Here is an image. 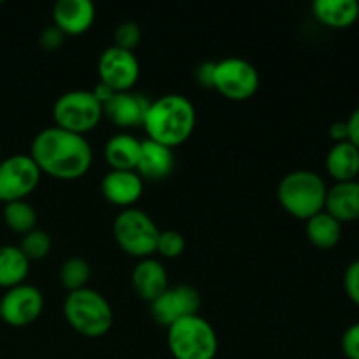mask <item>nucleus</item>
Listing matches in <instances>:
<instances>
[{"mask_svg":"<svg viewBox=\"0 0 359 359\" xmlns=\"http://www.w3.org/2000/svg\"><path fill=\"white\" fill-rule=\"evenodd\" d=\"M30 158L41 174L60 181H74L88 174L93 163V151L86 137L49 126L34 137Z\"/></svg>","mask_w":359,"mask_h":359,"instance_id":"f257e3e1","label":"nucleus"},{"mask_svg":"<svg viewBox=\"0 0 359 359\" xmlns=\"http://www.w3.org/2000/svg\"><path fill=\"white\" fill-rule=\"evenodd\" d=\"M196 126L195 105L179 93H168L149 104L142 128L147 139L170 149L182 146L193 135Z\"/></svg>","mask_w":359,"mask_h":359,"instance_id":"f03ea898","label":"nucleus"},{"mask_svg":"<svg viewBox=\"0 0 359 359\" xmlns=\"http://www.w3.org/2000/svg\"><path fill=\"white\" fill-rule=\"evenodd\" d=\"M326 182L312 170H293L280 179L277 200L290 216L307 221L325 210Z\"/></svg>","mask_w":359,"mask_h":359,"instance_id":"7ed1b4c3","label":"nucleus"},{"mask_svg":"<svg viewBox=\"0 0 359 359\" xmlns=\"http://www.w3.org/2000/svg\"><path fill=\"white\" fill-rule=\"evenodd\" d=\"M63 316L70 328L86 339L107 335L114 323L112 307L104 294L91 287L72 291L63 302Z\"/></svg>","mask_w":359,"mask_h":359,"instance_id":"20e7f679","label":"nucleus"},{"mask_svg":"<svg viewBox=\"0 0 359 359\" xmlns=\"http://www.w3.org/2000/svg\"><path fill=\"white\" fill-rule=\"evenodd\" d=\"M167 346L174 359H214L219 340L212 325L195 314L168 326Z\"/></svg>","mask_w":359,"mask_h":359,"instance_id":"39448f33","label":"nucleus"},{"mask_svg":"<svg viewBox=\"0 0 359 359\" xmlns=\"http://www.w3.org/2000/svg\"><path fill=\"white\" fill-rule=\"evenodd\" d=\"M104 118V105L91 90H72L60 95L53 105L56 128L76 135H86Z\"/></svg>","mask_w":359,"mask_h":359,"instance_id":"423d86ee","label":"nucleus"},{"mask_svg":"<svg viewBox=\"0 0 359 359\" xmlns=\"http://www.w3.org/2000/svg\"><path fill=\"white\" fill-rule=\"evenodd\" d=\"M112 233H114L119 248L133 258H153V255L156 252L160 230H158L156 223L151 219L149 214H146L144 210L135 209V207L123 209L116 216Z\"/></svg>","mask_w":359,"mask_h":359,"instance_id":"0eeeda50","label":"nucleus"},{"mask_svg":"<svg viewBox=\"0 0 359 359\" xmlns=\"http://www.w3.org/2000/svg\"><path fill=\"white\" fill-rule=\"evenodd\" d=\"M259 88V74L248 60L230 56L216 62L214 88L217 93L231 102H245L256 95Z\"/></svg>","mask_w":359,"mask_h":359,"instance_id":"6e6552de","label":"nucleus"},{"mask_svg":"<svg viewBox=\"0 0 359 359\" xmlns=\"http://www.w3.org/2000/svg\"><path fill=\"white\" fill-rule=\"evenodd\" d=\"M41 175L30 154H13L0 161V202L25 200L37 189Z\"/></svg>","mask_w":359,"mask_h":359,"instance_id":"1a4fd4ad","label":"nucleus"},{"mask_svg":"<svg viewBox=\"0 0 359 359\" xmlns=\"http://www.w3.org/2000/svg\"><path fill=\"white\" fill-rule=\"evenodd\" d=\"M139 77L140 63L133 51L111 46L98 58V83L105 84L114 93L132 91Z\"/></svg>","mask_w":359,"mask_h":359,"instance_id":"9d476101","label":"nucleus"},{"mask_svg":"<svg viewBox=\"0 0 359 359\" xmlns=\"http://www.w3.org/2000/svg\"><path fill=\"white\" fill-rule=\"evenodd\" d=\"M44 311V294L32 284L11 287L0 300V318L13 328H25L37 321Z\"/></svg>","mask_w":359,"mask_h":359,"instance_id":"9b49d317","label":"nucleus"},{"mask_svg":"<svg viewBox=\"0 0 359 359\" xmlns=\"http://www.w3.org/2000/svg\"><path fill=\"white\" fill-rule=\"evenodd\" d=\"M200 305L202 300L198 291L188 284H181V286L168 287L151 304V316L158 325L168 328L179 319L198 314Z\"/></svg>","mask_w":359,"mask_h":359,"instance_id":"f8f14e48","label":"nucleus"},{"mask_svg":"<svg viewBox=\"0 0 359 359\" xmlns=\"http://www.w3.org/2000/svg\"><path fill=\"white\" fill-rule=\"evenodd\" d=\"M151 102L135 91L114 93L104 104V118L121 130L135 128L144 125V118Z\"/></svg>","mask_w":359,"mask_h":359,"instance_id":"ddd939ff","label":"nucleus"},{"mask_svg":"<svg viewBox=\"0 0 359 359\" xmlns=\"http://www.w3.org/2000/svg\"><path fill=\"white\" fill-rule=\"evenodd\" d=\"M102 196L121 209H132L144 193V181L135 170H109L100 182Z\"/></svg>","mask_w":359,"mask_h":359,"instance_id":"4468645a","label":"nucleus"},{"mask_svg":"<svg viewBox=\"0 0 359 359\" xmlns=\"http://www.w3.org/2000/svg\"><path fill=\"white\" fill-rule=\"evenodd\" d=\"M97 11L90 0H58L53 6V25L65 37L83 35L93 27Z\"/></svg>","mask_w":359,"mask_h":359,"instance_id":"2eb2a0df","label":"nucleus"},{"mask_svg":"<svg viewBox=\"0 0 359 359\" xmlns=\"http://www.w3.org/2000/svg\"><path fill=\"white\" fill-rule=\"evenodd\" d=\"M175 167V156L174 149L161 144L153 142V140L146 139L142 140V147H140L139 163H137L135 172L147 181L160 182L170 177Z\"/></svg>","mask_w":359,"mask_h":359,"instance_id":"dca6fc26","label":"nucleus"},{"mask_svg":"<svg viewBox=\"0 0 359 359\" xmlns=\"http://www.w3.org/2000/svg\"><path fill=\"white\" fill-rule=\"evenodd\" d=\"M132 286L137 297L153 304L168 290V273L161 262L154 258L139 259L132 272Z\"/></svg>","mask_w":359,"mask_h":359,"instance_id":"f3484780","label":"nucleus"},{"mask_svg":"<svg viewBox=\"0 0 359 359\" xmlns=\"http://www.w3.org/2000/svg\"><path fill=\"white\" fill-rule=\"evenodd\" d=\"M325 210L339 223L359 219V181L335 182L326 193Z\"/></svg>","mask_w":359,"mask_h":359,"instance_id":"a211bd4d","label":"nucleus"},{"mask_svg":"<svg viewBox=\"0 0 359 359\" xmlns=\"http://www.w3.org/2000/svg\"><path fill=\"white\" fill-rule=\"evenodd\" d=\"M312 16L323 27L344 30L359 20V2L356 0H316L312 4Z\"/></svg>","mask_w":359,"mask_h":359,"instance_id":"6ab92c4d","label":"nucleus"},{"mask_svg":"<svg viewBox=\"0 0 359 359\" xmlns=\"http://www.w3.org/2000/svg\"><path fill=\"white\" fill-rule=\"evenodd\" d=\"M142 140L132 133H116L105 142L104 158L111 170H135L139 163Z\"/></svg>","mask_w":359,"mask_h":359,"instance_id":"aec40b11","label":"nucleus"},{"mask_svg":"<svg viewBox=\"0 0 359 359\" xmlns=\"http://www.w3.org/2000/svg\"><path fill=\"white\" fill-rule=\"evenodd\" d=\"M326 172L335 182L356 181L359 175V149L351 142L333 144L326 154Z\"/></svg>","mask_w":359,"mask_h":359,"instance_id":"412c9836","label":"nucleus"},{"mask_svg":"<svg viewBox=\"0 0 359 359\" xmlns=\"http://www.w3.org/2000/svg\"><path fill=\"white\" fill-rule=\"evenodd\" d=\"M30 273V262L21 252L18 245H2L0 248V287L11 290L20 284Z\"/></svg>","mask_w":359,"mask_h":359,"instance_id":"4be33fe9","label":"nucleus"},{"mask_svg":"<svg viewBox=\"0 0 359 359\" xmlns=\"http://www.w3.org/2000/svg\"><path fill=\"white\" fill-rule=\"evenodd\" d=\"M305 235L314 248L333 249L342 238V223L323 210L305 221Z\"/></svg>","mask_w":359,"mask_h":359,"instance_id":"5701e85b","label":"nucleus"},{"mask_svg":"<svg viewBox=\"0 0 359 359\" xmlns=\"http://www.w3.org/2000/svg\"><path fill=\"white\" fill-rule=\"evenodd\" d=\"M4 221L14 233L27 235L37 228V212L27 200L9 202L4 207Z\"/></svg>","mask_w":359,"mask_h":359,"instance_id":"b1692460","label":"nucleus"},{"mask_svg":"<svg viewBox=\"0 0 359 359\" xmlns=\"http://www.w3.org/2000/svg\"><path fill=\"white\" fill-rule=\"evenodd\" d=\"M91 277V266L86 259L83 258H69L63 262L62 269H60V283L65 287L69 293L77 290L88 287Z\"/></svg>","mask_w":359,"mask_h":359,"instance_id":"393cba45","label":"nucleus"},{"mask_svg":"<svg viewBox=\"0 0 359 359\" xmlns=\"http://www.w3.org/2000/svg\"><path fill=\"white\" fill-rule=\"evenodd\" d=\"M51 245H53L51 237H49L44 230L35 228V230L28 231L27 235H23V238H21L18 248H20L21 252L27 256L28 262H39V259H44L46 256L49 255Z\"/></svg>","mask_w":359,"mask_h":359,"instance_id":"a878e982","label":"nucleus"},{"mask_svg":"<svg viewBox=\"0 0 359 359\" xmlns=\"http://www.w3.org/2000/svg\"><path fill=\"white\" fill-rule=\"evenodd\" d=\"M186 241L179 231L165 230L160 231L156 244V252L165 259H175L184 252Z\"/></svg>","mask_w":359,"mask_h":359,"instance_id":"bb28decb","label":"nucleus"},{"mask_svg":"<svg viewBox=\"0 0 359 359\" xmlns=\"http://www.w3.org/2000/svg\"><path fill=\"white\" fill-rule=\"evenodd\" d=\"M140 39H142V32H140L139 25L133 21H125V23L118 25L114 32V46L126 49V51H133L140 44Z\"/></svg>","mask_w":359,"mask_h":359,"instance_id":"cd10ccee","label":"nucleus"},{"mask_svg":"<svg viewBox=\"0 0 359 359\" xmlns=\"http://www.w3.org/2000/svg\"><path fill=\"white\" fill-rule=\"evenodd\" d=\"M344 290L347 298L359 307V259L351 263L344 273Z\"/></svg>","mask_w":359,"mask_h":359,"instance_id":"c85d7f7f","label":"nucleus"},{"mask_svg":"<svg viewBox=\"0 0 359 359\" xmlns=\"http://www.w3.org/2000/svg\"><path fill=\"white\" fill-rule=\"evenodd\" d=\"M340 347L346 359H359V323H354L344 332Z\"/></svg>","mask_w":359,"mask_h":359,"instance_id":"c756f323","label":"nucleus"},{"mask_svg":"<svg viewBox=\"0 0 359 359\" xmlns=\"http://www.w3.org/2000/svg\"><path fill=\"white\" fill-rule=\"evenodd\" d=\"M63 41H65V35H63L55 25L46 27L44 30L41 32V37H39V42H41V46L46 51H56V49L62 48Z\"/></svg>","mask_w":359,"mask_h":359,"instance_id":"7c9ffc66","label":"nucleus"},{"mask_svg":"<svg viewBox=\"0 0 359 359\" xmlns=\"http://www.w3.org/2000/svg\"><path fill=\"white\" fill-rule=\"evenodd\" d=\"M214 70H216V63L214 62H203L202 65L196 67L195 79L202 88H214Z\"/></svg>","mask_w":359,"mask_h":359,"instance_id":"2f4dec72","label":"nucleus"},{"mask_svg":"<svg viewBox=\"0 0 359 359\" xmlns=\"http://www.w3.org/2000/svg\"><path fill=\"white\" fill-rule=\"evenodd\" d=\"M328 135L332 137L333 142H349V128H347L346 121H335L332 123L328 130Z\"/></svg>","mask_w":359,"mask_h":359,"instance_id":"473e14b6","label":"nucleus"},{"mask_svg":"<svg viewBox=\"0 0 359 359\" xmlns=\"http://www.w3.org/2000/svg\"><path fill=\"white\" fill-rule=\"evenodd\" d=\"M347 128H349V142L359 149V107L354 109L353 114L347 119Z\"/></svg>","mask_w":359,"mask_h":359,"instance_id":"72a5a7b5","label":"nucleus"},{"mask_svg":"<svg viewBox=\"0 0 359 359\" xmlns=\"http://www.w3.org/2000/svg\"><path fill=\"white\" fill-rule=\"evenodd\" d=\"M0 319H2V318H0Z\"/></svg>","mask_w":359,"mask_h":359,"instance_id":"f704fd0d","label":"nucleus"}]
</instances>
